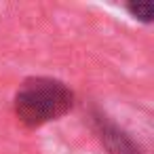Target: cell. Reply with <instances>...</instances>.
Wrapping results in <instances>:
<instances>
[{
  "label": "cell",
  "mask_w": 154,
  "mask_h": 154,
  "mask_svg": "<svg viewBox=\"0 0 154 154\" xmlns=\"http://www.w3.org/2000/svg\"><path fill=\"white\" fill-rule=\"evenodd\" d=\"M72 106H74L72 89L66 82L47 76L26 78L19 85L13 99L15 116L28 129H38L47 122L59 120L72 110Z\"/></svg>",
  "instance_id": "6da1fadb"
},
{
  "label": "cell",
  "mask_w": 154,
  "mask_h": 154,
  "mask_svg": "<svg viewBox=\"0 0 154 154\" xmlns=\"http://www.w3.org/2000/svg\"><path fill=\"white\" fill-rule=\"evenodd\" d=\"M93 129H95L99 141L106 146L108 154H141L139 148L135 146V141L99 112L93 114Z\"/></svg>",
  "instance_id": "7a4b0ae2"
},
{
  "label": "cell",
  "mask_w": 154,
  "mask_h": 154,
  "mask_svg": "<svg viewBox=\"0 0 154 154\" xmlns=\"http://www.w3.org/2000/svg\"><path fill=\"white\" fill-rule=\"evenodd\" d=\"M125 9L133 19H137L141 23H150L154 17V5L150 0H129L125 5Z\"/></svg>",
  "instance_id": "3957f363"
}]
</instances>
